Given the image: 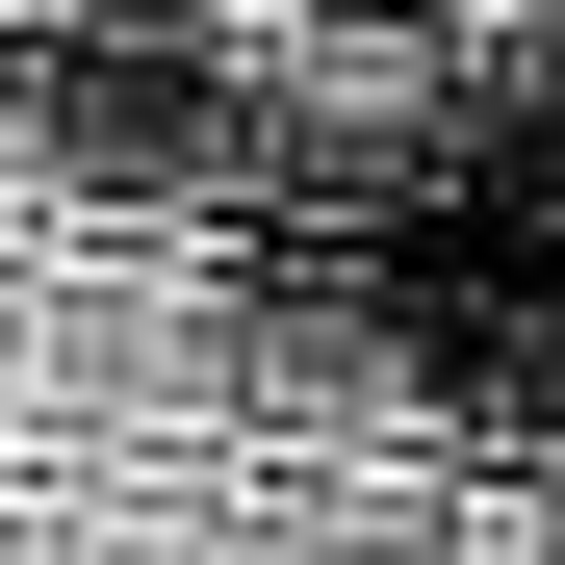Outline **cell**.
<instances>
[{
  "label": "cell",
  "instance_id": "1",
  "mask_svg": "<svg viewBox=\"0 0 565 565\" xmlns=\"http://www.w3.org/2000/svg\"><path fill=\"white\" fill-rule=\"evenodd\" d=\"M0 104H26V154H77V180H232L257 154L232 77H206V26H154V0H26V26H0Z\"/></svg>",
  "mask_w": 565,
  "mask_h": 565
}]
</instances>
